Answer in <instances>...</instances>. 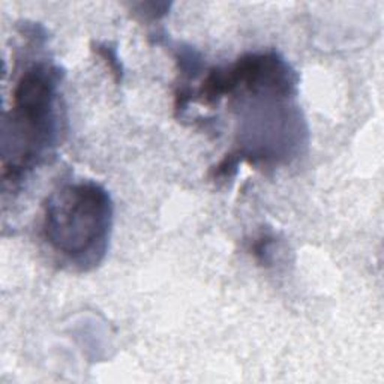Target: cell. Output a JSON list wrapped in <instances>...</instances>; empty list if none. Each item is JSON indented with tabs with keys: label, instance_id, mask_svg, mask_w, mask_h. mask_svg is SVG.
I'll return each mask as SVG.
<instances>
[{
	"label": "cell",
	"instance_id": "cell-1",
	"mask_svg": "<svg viewBox=\"0 0 384 384\" xmlns=\"http://www.w3.org/2000/svg\"><path fill=\"white\" fill-rule=\"evenodd\" d=\"M64 76L61 66L42 59L29 65L14 86L2 131L5 189H17L36 167L49 162L61 144Z\"/></svg>",
	"mask_w": 384,
	"mask_h": 384
},
{
	"label": "cell",
	"instance_id": "cell-2",
	"mask_svg": "<svg viewBox=\"0 0 384 384\" xmlns=\"http://www.w3.org/2000/svg\"><path fill=\"white\" fill-rule=\"evenodd\" d=\"M113 216L111 196L101 183L68 182L44 203L42 238L69 269L94 271L107 256Z\"/></svg>",
	"mask_w": 384,
	"mask_h": 384
},
{
	"label": "cell",
	"instance_id": "cell-3",
	"mask_svg": "<svg viewBox=\"0 0 384 384\" xmlns=\"http://www.w3.org/2000/svg\"><path fill=\"white\" fill-rule=\"evenodd\" d=\"M276 245L275 236L271 233H261L260 236L251 242L249 253L256 257V260L263 264L269 266L273 260V249Z\"/></svg>",
	"mask_w": 384,
	"mask_h": 384
},
{
	"label": "cell",
	"instance_id": "cell-4",
	"mask_svg": "<svg viewBox=\"0 0 384 384\" xmlns=\"http://www.w3.org/2000/svg\"><path fill=\"white\" fill-rule=\"evenodd\" d=\"M95 53L102 59V61L106 62L107 68L111 71V74L114 76L116 83L119 84L122 83L123 79V66L119 56H117V50L110 42H102V44H96L95 46Z\"/></svg>",
	"mask_w": 384,
	"mask_h": 384
},
{
	"label": "cell",
	"instance_id": "cell-5",
	"mask_svg": "<svg viewBox=\"0 0 384 384\" xmlns=\"http://www.w3.org/2000/svg\"><path fill=\"white\" fill-rule=\"evenodd\" d=\"M136 8H138V11L136 12L138 14V16L155 21L167 16L170 5L168 4H138L136 5Z\"/></svg>",
	"mask_w": 384,
	"mask_h": 384
}]
</instances>
